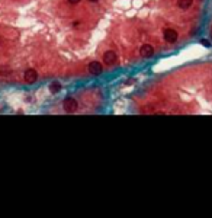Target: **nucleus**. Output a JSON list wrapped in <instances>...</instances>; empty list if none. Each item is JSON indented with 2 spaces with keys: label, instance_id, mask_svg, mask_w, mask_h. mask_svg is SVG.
<instances>
[{
  "label": "nucleus",
  "instance_id": "nucleus-8",
  "mask_svg": "<svg viewBox=\"0 0 212 218\" xmlns=\"http://www.w3.org/2000/svg\"><path fill=\"white\" fill-rule=\"evenodd\" d=\"M192 4H193V0H177V6L183 10H188Z\"/></svg>",
  "mask_w": 212,
  "mask_h": 218
},
{
  "label": "nucleus",
  "instance_id": "nucleus-6",
  "mask_svg": "<svg viewBox=\"0 0 212 218\" xmlns=\"http://www.w3.org/2000/svg\"><path fill=\"white\" fill-rule=\"evenodd\" d=\"M87 70H89L90 74L98 76V74H100L102 71H103V65H102L99 61H92V63H89V65H87Z\"/></svg>",
  "mask_w": 212,
  "mask_h": 218
},
{
  "label": "nucleus",
  "instance_id": "nucleus-12",
  "mask_svg": "<svg viewBox=\"0 0 212 218\" xmlns=\"http://www.w3.org/2000/svg\"><path fill=\"white\" fill-rule=\"evenodd\" d=\"M68 3H70V4H77L78 1H80V0H67Z\"/></svg>",
  "mask_w": 212,
  "mask_h": 218
},
{
  "label": "nucleus",
  "instance_id": "nucleus-11",
  "mask_svg": "<svg viewBox=\"0 0 212 218\" xmlns=\"http://www.w3.org/2000/svg\"><path fill=\"white\" fill-rule=\"evenodd\" d=\"M201 44H203V45H205V47H211V44L208 42V41H206V39H202V41H201Z\"/></svg>",
  "mask_w": 212,
  "mask_h": 218
},
{
  "label": "nucleus",
  "instance_id": "nucleus-13",
  "mask_svg": "<svg viewBox=\"0 0 212 218\" xmlns=\"http://www.w3.org/2000/svg\"><path fill=\"white\" fill-rule=\"evenodd\" d=\"M73 26H74V28H78V26H80V22L74 21V22H73Z\"/></svg>",
  "mask_w": 212,
  "mask_h": 218
},
{
  "label": "nucleus",
  "instance_id": "nucleus-5",
  "mask_svg": "<svg viewBox=\"0 0 212 218\" xmlns=\"http://www.w3.org/2000/svg\"><path fill=\"white\" fill-rule=\"evenodd\" d=\"M23 79H25V82L29 83V85L35 83V82L38 80V73H36V70H34V68H28V70L25 71V74H23Z\"/></svg>",
  "mask_w": 212,
  "mask_h": 218
},
{
  "label": "nucleus",
  "instance_id": "nucleus-3",
  "mask_svg": "<svg viewBox=\"0 0 212 218\" xmlns=\"http://www.w3.org/2000/svg\"><path fill=\"white\" fill-rule=\"evenodd\" d=\"M116 60H118V55H116L115 51H112V50L106 51V53L103 54V63L106 65H113L116 63Z\"/></svg>",
  "mask_w": 212,
  "mask_h": 218
},
{
  "label": "nucleus",
  "instance_id": "nucleus-7",
  "mask_svg": "<svg viewBox=\"0 0 212 218\" xmlns=\"http://www.w3.org/2000/svg\"><path fill=\"white\" fill-rule=\"evenodd\" d=\"M1 35L4 36V38H7V39H18V36H19V32L16 31V29H13V28H4L3 31H1Z\"/></svg>",
  "mask_w": 212,
  "mask_h": 218
},
{
  "label": "nucleus",
  "instance_id": "nucleus-9",
  "mask_svg": "<svg viewBox=\"0 0 212 218\" xmlns=\"http://www.w3.org/2000/svg\"><path fill=\"white\" fill-rule=\"evenodd\" d=\"M10 74H12L10 67H7V65H0V76L1 77H9Z\"/></svg>",
  "mask_w": 212,
  "mask_h": 218
},
{
  "label": "nucleus",
  "instance_id": "nucleus-10",
  "mask_svg": "<svg viewBox=\"0 0 212 218\" xmlns=\"http://www.w3.org/2000/svg\"><path fill=\"white\" fill-rule=\"evenodd\" d=\"M60 90H61L60 82H52V83L49 85V92H51V93H60Z\"/></svg>",
  "mask_w": 212,
  "mask_h": 218
},
{
  "label": "nucleus",
  "instance_id": "nucleus-2",
  "mask_svg": "<svg viewBox=\"0 0 212 218\" xmlns=\"http://www.w3.org/2000/svg\"><path fill=\"white\" fill-rule=\"evenodd\" d=\"M63 108H64V110L66 112H68V113H71V112H76L78 108V103L76 99L73 98H67L64 102H63Z\"/></svg>",
  "mask_w": 212,
  "mask_h": 218
},
{
  "label": "nucleus",
  "instance_id": "nucleus-1",
  "mask_svg": "<svg viewBox=\"0 0 212 218\" xmlns=\"http://www.w3.org/2000/svg\"><path fill=\"white\" fill-rule=\"evenodd\" d=\"M163 38H164V41L168 44H174L177 41L179 35L177 32L174 31V29H171V28H166L164 31H163Z\"/></svg>",
  "mask_w": 212,
  "mask_h": 218
},
{
  "label": "nucleus",
  "instance_id": "nucleus-14",
  "mask_svg": "<svg viewBox=\"0 0 212 218\" xmlns=\"http://www.w3.org/2000/svg\"><path fill=\"white\" fill-rule=\"evenodd\" d=\"M90 3H98V1H99V0H89Z\"/></svg>",
  "mask_w": 212,
  "mask_h": 218
},
{
  "label": "nucleus",
  "instance_id": "nucleus-4",
  "mask_svg": "<svg viewBox=\"0 0 212 218\" xmlns=\"http://www.w3.org/2000/svg\"><path fill=\"white\" fill-rule=\"evenodd\" d=\"M153 54H154V47H153L151 44H144V45H141V48H140V55H141V57L150 58V57H153Z\"/></svg>",
  "mask_w": 212,
  "mask_h": 218
}]
</instances>
